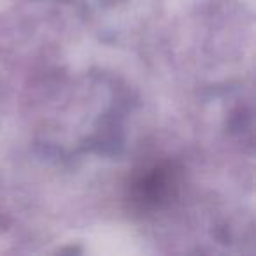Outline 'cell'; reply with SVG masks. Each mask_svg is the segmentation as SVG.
Here are the masks:
<instances>
[{
  "instance_id": "cell-1",
  "label": "cell",
  "mask_w": 256,
  "mask_h": 256,
  "mask_svg": "<svg viewBox=\"0 0 256 256\" xmlns=\"http://www.w3.org/2000/svg\"><path fill=\"white\" fill-rule=\"evenodd\" d=\"M176 172L170 167H154L140 176L134 184L136 195L140 202L150 204V206H160L168 202L174 195L176 188Z\"/></svg>"
}]
</instances>
